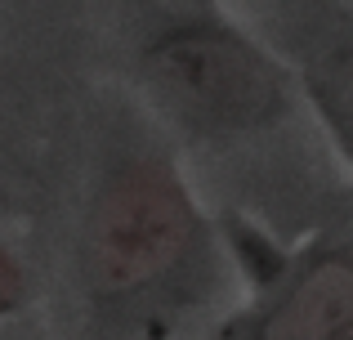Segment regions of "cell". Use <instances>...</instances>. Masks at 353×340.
<instances>
[{
	"label": "cell",
	"mask_w": 353,
	"mask_h": 340,
	"mask_svg": "<svg viewBox=\"0 0 353 340\" xmlns=\"http://www.w3.org/2000/svg\"><path fill=\"white\" fill-rule=\"evenodd\" d=\"M228 237L170 157H117L77 233V291L94 340H179L215 309Z\"/></svg>",
	"instance_id": "cell-1"
},
{
	"label": "cell",
	"mask_w": 353,
	"mask_h": 340,
	"mask_svg": "<svg viewBox=\"0 0 353 340\" xmlns=\"http://www.w3.org/2000/svg\"><path fill=\"white\" fill-rule=\"evenodd\" d=\"M143 77L157 103L201 134H264L300 99L295 68L224 14L157 27L143 45Z\"/></svg>",
	"instance_id": "cell-2"
},
{
	"label": "cell",
	"mask_w": 353,
	"mask_h": 340,
	"mask_svg": "<svg viewBox=\"0 0 353 340\" xmlns=\"http://www.w3.org/2000/svg\"><path fill=\"white\" fill-rule=\"evenodd\" d=\"M233 340H353V242L291 255Z\"/></svg>",
	"instance_id": "cell-3"
},
{
	"label": "cell",
	"mask_w": 353,
	"mask_h": 340,
	"mask_svg": "<svg viewBox=\"0 0 353 340\" xmlns=\"http://www.w3.org/2000/svg\"><path fill=\"white\" fill-rule=\"evenodd\" d=\"M295 81H300V99L327 130L331 148L353 170V32H336L318 41L300 59Z\"/></svg>",
	"instance_id": "cell-4"
},
{
	"label": "cell",
	"mask_w": 353,
	"mask_h": 340,
	"mask_svg": "<svg viewBox=\"0 0 353 340\" xmlns=\"http://www.w3.org/2000/svg\"><path fill=\"white\" fill-rule=\"evenodd\" d=\"M23 296H27V278H23V269H18V260L0 246V318H9L18 305H23Z\"/></svg>",
	"instance_id": "cell-5"
}]
</instances>
